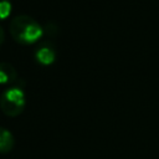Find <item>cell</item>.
I'll return each instance as SVG.
<instances>
[{
  "label": "cell",
  "instance_id": "6da1fadb",
  "mask_svg": "<svg viewBox=\"0 0 159 159\" xmlns=\"http://www.w3.org/2000/svg\"><path fill=\"white\" fill-rule=\"evenodd\" d=\"M9 32L16 42L21 45H32L40 40L43 29L34 17L29 15H17L11 20Z\"/></svg>",
  "mask_w": 159,
  "mask_h": 159
},
{
  "label": "cell",
  "instance_id": "7a4b0ae2",
  "mask_svg": "<svg viewBox=\"0 0 159 159\" xmlns=\"http://www.w3.org/2000/svg\"><path fill=\"white\" fill-rule=\"evenodd\" d=\"M26 98L20 87H9L0 96V109L7 117H17L25 109Z\"/></svg>",
  "mask_w": 159,
  "mask_h": 159
},
{
  "label": "cell",
  "instance_id": "3957f363",
  "mask_svg": "<svg viewBox=\"0 0 159 159\" xmlns=\"http://www.w3.org/2000/svg\"><path fill=\"white\" fill-rule=\"evenodd\" d=\"M34 56L37 63L42 66H50L56 60V51L50 42H42L36 46Z\"/></svg>",
  "mask_w": 159,
  "mask_h": 159
},
{
  "label": "cell",
  "instance_id": "277c9868",
  "mask_svg": "<svg viewBox=\"0 0 159 159\" xmlns=\"http://www.w3.org/2000/svg\"><path fill=\"white\" fill-rule=\"evenodd\" d=\"M17 77L16 68L9 62H0V84H10Z\"/></svg>",
  "mask_w": 159,
  "mask_h": 159
},
{
  "label": "cell",
  "instance_id": "5b68a950",
  "mask_svg": "<svg viewBox=\"0 0 159 159\" xmlns=\"http://www.w3.org/2000/svg\"><path fill=\"white\" fill-rule=\"evenodd\" d=\"M15 140L11 132L4 127H0V153H9L14 148Z\"/></svg>",
  "mask_w": 159,
  "mask_h": 159
},
{
  "label": "cell",
  "instance_id": "8992f818",
  "mask_svg": "<svg viewBox=\"0 0 159 159\" xmlns=\"http://www.w3.org/2000/svg\"><path fill=\"white\" fill-rule=\"evenodd\" d=\"M11 12V1L10 0H0V21L5 20Z\"/></svg>",
  "mask_w": 159,
  "mask_h": 159
},
{
  "label": "cell",
  "instance_id": "52a82bcc",
  "mask_svg": "<svg viewBox=\"0 0 159 159\" xmlns=\"http://www.w3.org/2000/svg\"><path fill=\"white\" fill-rule=\"evenodd\" d=\"M4 40H5V32H4V29L0 26V45H2Z\"/></svg>",
  "mask_w": 159,
  "mask_h": 159
}]
</instances>
